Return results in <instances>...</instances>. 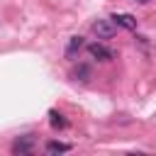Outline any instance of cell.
Returning a JSON list of instances; mask_svg holds the SVG:
<instances>
[{
    "mask_svg": "<svg viewBox=\"0 0 156 156\" xmlns=\"http://www.w3.org/2000/svg\"><path fill=\"white\" fill-rule=\"evenodd\" d=\"M85 49H88V54H90L95 61H112V58H115V51H112L110 46H105L102 41H93V44H88Z\"/></svg>",
    "mask_w": 156,
    "mask_h": 156,
    "instance_id": "1",
    "label": "cell"
},
{
    "mask_svg": "<svg viewBox=\"0 0 156 156\" xmlns=\"http://www.w3.org/2000/svg\"><path fill=\"white\" fill-rule=\"evenodd\" d=\"M32 151H34V136L32 134H22L12 141V154L15 156H27Z\"/></svg>",
    "mask_w": 156,
    "mask_h": 156,
    "instance_id": "2",
    "label": "cell"
},
{
    "mask_svg": "<svg viewBox=\"0 0 156 156\" xmlns=\"http://www.w3.org/2000/svg\"><path fill=\"white\" fill-rule=\"evenodd\" d=\"M90 29H93V34H95L98 39H112V37H115V24H112L110 20H95V22L90 24Z\"/></svg>",
    "mask_w": 156,
    "mask_h": 156,
    "instance_id": "3",
    "label": "cell"
},
{
    "mask_svg": "<svg viewBox=\"0 0 156 156\" xmlns=\"http://www.w3.org/2000/svg\"><path fill=\"white\" fill-rule=\"evenodd\" d=\"M110 20H112V22H115L117 27H124V29H132V32L136 29V20H134V17L129 15V12H115V15L110 17Z\"/></svg>",
    "mask_w": 156,
    "mask_h": 156,
    "instance_id": "4",
    "label": "cell"
},
{
    "mask_svg": "<svg viewBox=\"0 0 156 156\" xmlns=\"http://www.w3.org/2000/svg\"><path fill=\"white\" fill-rule=\"evenodd\" d=\"M83 46H85V41H83V37H80V34L71 37V39H68V44H66V58H71V61H73Z\"/></svg>",
    "mask_w": 156,
    "mask_h": 156,
    "instance_id": "5",
    "label": "cell"
},
{
    "mask_svg": "<svg viewBox=\"0 0 156 156\" xmlns=\"http://www.w3.org/2000/svg\"><path fill=\"white\" fill-rule=\"evenodd\" d=\"M66 151H71V144H63V141H49L46 144V154H66Z\"/></svg>",
    "mask_w": 156,
    "mask_h": 156,
    "instance_id": "6",
    "label": "cell"
},
{
    "mask_svg": "<svg viewBox=\"0 0 156 156\" xmlns=\"http://www.w3.org/2000/svg\"><path fill=\"white\" fill-rule=\"evenodd\" d=\"M73 78H76V80H88V78H90V68H88L85 63H78V66L73 68Z\"/></svg>",
    "mask_w": 156,
    "mask_h": 156,
    "instance_id": "7",
    "label": "cell"
},
{
    "mask_svg": "<svg viewBox=\"0 0 156 156\" xmlns=\"http://www.w3.org/2000/svg\"><path fill=\"white\" fill-rule=\"evenodd\" d=\"M49 117H51L49 122H51V127H54V129H63V127H66V119H63V115H58L56 110H51V112H49Z\"/></svg>",
    "mask_w": 156,
    "mask_h": 156,
    "instance_id": "8",
    "label": "cell"
},
{
    "mask_svg": "<svg viewBox=\"0 0 156 156\" xmlns=\"http://www.w3.org/2000/svg\"><path fill=\"white\" fill-rule=\"evenodd\" d=\"M132 2H139V5H146V2H151V0H132Z\"/></svg>",
    "mask_w": 156,
    "mask_h": 156,
    "instance_id": "9",
    "label": "cell"
}]
</instances>
